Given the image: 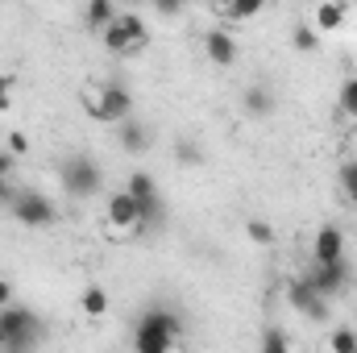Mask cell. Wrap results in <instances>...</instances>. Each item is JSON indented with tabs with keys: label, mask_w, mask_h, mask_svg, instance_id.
Returning <instances> with one entry per match:
<instances>
[{
	"label": "cell",
	"mask_w": 357,
	"mask_h": 353,
	"mask_svg": "<svg viewBox=\"0 0 357 353\" xmlns=\"http://www.w3.org/2000/svg\"><path fill=\"white\" fill-rule=\"evenodd\" d=\"M328 350H333V353H357V333H354V329H333Z\"/></svg>",
	"instance_id": "44dd1931"
},
{
	"label": "cell",
	"mask_w": 357,
	"mask_h": 353,
	"mask_svg": "<svg viewBox=\"0 0 357 353\" xmlns=\"http://www.w3.org/2000/svg\"><path fill=\"white\" fill-rule=\"evenodd\" d=\"M13 167H17V158L8 150H0V179H13Z\"/></svg>",
	"instance_id": "f1b7e54d"
},
{
	"label": "cell",
	"mask_w": 357,
	"mask_h": 353,
	"mask_svg": "<svg viewBox=\"0 0 357 353\" xmlns=\"http://www.w3.org/2000/svg\"><path fill=\"white\" fill-rule=\"evenodd\" d=\"M154 8H158L162 17H175V13H183V4H154Z\"/></svg>",
	"instance_id": "4dcf8cb0"
},
{
	"label": "cell",
	"mask_w": 357,
	"mask_h": 353,
	"mask_svg": "<svg viewBox=\"0 0 357 353\" xmlns=\"http://www.w3.org/2000/svg\"><path fill=\"white\" fill-rule=\"evenodd\" d=\"M13 104V75H0V108Z\"/></svg>",
	"instance_id": "83f0119b"
},
{
	"label": "cell",
	"mask_w": 357,
	"mask_h": 353,
	"mask_svg": "<svg viewBox=\"0 0 357 353\" xmlns=\"http://www.w3.org/2000/svg\"><path fill=\"white\" fill-rule=\"evenodd\" d=\"M337 179H341V191L357 204V158H349V163L341 167V175H337Z\"/></svg>",
	"instance_id": "d4e9b609"
},
{
	"label": "cell",
	"mask_w": 357,
	"mask_h": 353,
	"mask_svg": "<svg viewBox=\"0 0 357 353\" xmlns=\"http://www.w3.org/2000/svg\"><path fill=\"white\" fill-rule=\"evenodd\" d=\"M116 13H121V8H116L112 0H91L88 8H84V25L96 29V33H104V29L116 21Z\"/></svg>",
	"instance_id": "2e32d148"
},
{
	"label": "cell",
	"mask_w": 357,
	"mask_h": 353,
	"mask_svg": "<svg viewBox=\"0 0 357 353\" xmlns=\"http://www.w3.org/2000/svg\"><path fill=\"white\" fill-rule=\"evenodd\" d=\"M220 13H229L233 21H250L262 13V0H237V4H220Z\"/></svg>",
	"instance_id": "d6986e66"
},
{
	"label": "cell",
	"mask_w": 357,
	"mask_h": 353,
	"mask_svg": "<svg viewBox=\"0 0 357 353\" xmlns=\"http://www.w3.org/2000/svg\"><path fill=\"white\" fill-rule=\"evenodd\" d=\"M262 353H291V341H287V333L270 324L266 333H262Z\"/></svg>",
	"instance_id": "603a6c76"
},
{
	"label": "cell",
	"mask_w": 357,
	"mask_h": 353,
	"mask_svg": "<svg viewBox=\"0 0 357 353\" xmlns=\"http://www.w3.org/2000/svg\"><path fill=\"white\" fill-rule=\"evenodd\" d=\"M13 216H17L25 229H46V225L59 220V208H54L42 191H17V200H13Z\"/></svg>",
	"instance_id": "52a82bcc"
},
{
	"label": "cell",
	"mask_w": 357,
	"mask_h": 353,
	"mask_svg": "<svg viewBox=\"0 0 357 353\" xmlns=\"http://www.w3.org/2000/svg\"><path fill=\"white\" fill-rule=\"evenodd\" d=\"M245 233H250V241L254 246H274V229H270V220H245Z\"/></svg>",
	"instance_id": "7402d4cb"
},
{
	"label": "cell",
	"mask_w": 357,
	"mask_h": 353,
	"mask_svg": "<svg viewBox=\"0 0 357 353\" xmlns=\"http://www.w3.org/2000/svg\"><path fill=\"white\" fill-rule=\"evenodd\" d=\"M104 220L116 229V233H137V204L129 191H112L108 204H104Z\"/></svg>",
	"instance_id": "9c48e42d"
},
{
	"label": "cell",
	"mask_w": 357,
	"mask_h": 353,
	"mask_svg": "<svg viewBox=\"0 0 357 353\" xmlns=\"http://www.w3.org/2000/svg\"><path fill=\"white\" fill-rule=\"evenodd\" d=\"M204 50H208L212 67H233L237 63V42H233L229 29H208L204 33Z\"/></svg>",
	"instance_id": "7c38bea8"
},
{
	"label": "cell",
	"mask_w": 357,
	"mask_h": 353,
	"mask_svg": "<svg viewBox=\"0 0 357 353\" xmlns=\"http://www.w3.org/2000/svg\"><path fill=\"white\" fill-rule=\"evenodd\" d=\"M345 283H349V262L312 266V274H307V287H312L316 295H324V299H333V295H337Z\"/></svg>",
	"instance_id": "8fae6325"
},
{
	"label": "cell",
	"mask_w": 357,
	"mask_h": 353,
	"mask_svg": "<svg viewBox=\"0 0 357 353\" xmlns=\"http://www.w3.org/2000/svg\"><path fill=\"white\" fill-rule=\"evenodd\" d=\"M345 17H349V4H345V0H333V4H316L307 25H312L316 33H337V29L345 25Z\"/></svg>",
	"instance_id": "5bb4252c"
},
{
	"label": "cell",
	"mask_w": 357,
	"mask_h": 353,
	"mask_svg": "<svg viewBox=\"0 0 357 353\" xmlns=\"http://www.w3.org/2000/svg\"><path fill=\"white\" fill-rule=\"evenodd\" d=\"M0 329H4V353H33L42 341V320L38 312L13 303L0 312Z\"/></svg>",
	"instance_id": "277c9868"
},
{
	"label": "cell",
	"mask_w": 357,
	"mask_h": 353,
	"mask_svg": "<svg viewBox=\"0 0 357 353\" xmlns=\"http://www.w3.org/2000/svg\"><path fill=\"white\" fill-rule=\"evenodd\" d=\"M291 46L307 54V50H316V46H320V33H316V29H312L307 21H299V25L291 29Z\"/></svg>",
	"instance_id": "ac0fdd59"
},
{
	"label": "cell",
	"mask_w": 357,
	"mask_h": 353,
	"mask_svg": "<svg viewBox=\"0 0 357 353\" xmlns=\"http://www.w3.org/2000/svg\"><path fill=\"white\" fill-rule=\"evenodd\" d=\"M79 308L88 312L91 320H100V316L108 312V291H104L100 283H88V287L79 291Z\"/></svg>",
	"instance_id": "e0dca14e"
},
{
	"label": "cell",
	"mask_w": 357,
	"mask_h": 353,
	"mask_svg": "<svg viewBox=\"0 0 357 353\" xmlns=\"http://www.w3.org/2000/svg\"><path fill=\"white\" fill-rule=\"evenodd\" d=\"M183 337V320L171 308H146L133 324V353H171Z\"/></svg>",
	"instance_id": "6da1fadb"
},
{
	"label": "cell",
	"mask_w": 357,
	"mask_h": 353,
	"mask_svg": "<svg viewBox=\"0 0 357 353\" xmlns=\"http://www.w3.org/2000/svg\"><path fill=\"white\" fill-rule=\"evenodd\" d=\"M312 262L316 266H333V262H345V233L337 225H324L312 241Z\"/></svg>",
	"instance_id": "30bf717a"
},
{
	"label": "cell",
	"mask_w": 357,
	"mask_h": 353,
	"mask_svg": "<svg viewBox=\"0 0 357 353\" xmlns=\"http://www.w3.org/2000/svg\"><path fill=\"white\" fill-rule=\"evenodd\" d=\"M13 200H17V187H13V179H0V208H13Z\"/></svg>",
	"instance_id": "4316f807"
},
{
	"label": "cell",
	"mask_w": 357,
	"mask_h": 353,
	"mask_svg": "<svg viewBox=\"0 0 357 353\" xmlns=\"http://www.w3.org/2000/svg\"><path fill=\"white\" fill-rule=\"evenodd\" d=\"M100 42H104V50L108 54H137L146 42H150V33H146V21L137 17V13H116V21L100 33Z\"/></svg>",
	"instance_id": "5b68a950"
},
{
	"label": "cell",
	"mask_w": 357,
	"mask_h": 353,
	"mask_svg": "<svg viewBox=\"0 0 357 353\" xmlns=\"http://www.w3.org/2000/svg\"><path fill=\"white\" fill-rule=\"evenodd\" d=\"M175 158H178V167H204V150L195 142H187V137L175 146Z\"/></svg>",
	"instance_id": "ffe728a7"
},
{
	"label": "cell",
	"mask_w": 357,
	"mask_h": 353,
	"mask_svg": "<svg viewBox=\"0 0 357 353\" xmlns=\"http://www.w3.org/2000/svg\"><path fill=\"white\" fill-rule=\"evenodd\" d=\"M4 150H8V154H13V158H25V154H29V137H25V133H17V129H13V133H8V137H4Z\"/></svg>",
	"instance_id": "484cf974"
},
{
	"label": "cell",
	"mask_w": 357,
	"mask_h": 353,
	"mask_svg": "<svg viewBox=\"0 0 357 353\" xmlns=\"http://www.w3.org/2000/svg\"><path fill=\"white\" fill-rule=\"evenodd\" d=\"M59 171H63L67 195H75V200H91V195L104 187V171H100V163L88 158V154H71Z\"/></svg>",
	"instance_id": "8992f818"
},
{
	"label": "cell",
	"mask_w": 357,
	"mask_h": 353,
	"mask_svg": "<svg viewBox=\"0 0 357 353\" xmlns=\"http://www.w3.org/2000/svg\"><path fill=\"white\" fill-rule=\"evenodd\" d=\"M341 112H345V117H354V121H357V75H354V80H345V84H341Z\"/></svg>",
	"instance_id": "cb8c5ba5"
},
{
	"label": "cell",
	"mask_w": 357,
	"mask_h": 353,
	"mask_svg": "<svg viewBox=\"0 0 357 353\" xmlns=\"http://www.w3.org/2000/svg\"><path fill=\"white\" fill-rule=\"evenodd\" d=\"M0 353H4V329H0Z\"/></svg>",
	"instance_id": "1f68e13d"
},
{
	"label": "cell",
	"mask_w": 357,
	"mask_h": 353,
	"mask_svg": "<svg viewBox=\"0 0 357 353\" xmlns=\"http://www.w3.org/2000/svg\"><path fill=\"white\" fill-rule=\"evenodd\" d=\"M287 299H291V308H295L299 316H307L312 324H328V299L316 295V291L307 287V278H295V283L287 287Z\"/></svg>",
	"instance_id": "ba28073f"
},
{
	"label": "cell",
	"mask_w": 357,
	"mask_h": 353,
	"mask_svg": "<svg viewBox=\"0 0 357 353\" xmlns=\"http://www.w3.org/2000/svg\"><path fill=\"white\" fill-rule=\"evenodd\" d=\"M125 191H129L133 204H137V233H154V229H162V220H167V204H162L158 179L150 175V171H133Z\"/></svg>",
	"instance_id": "7a4b0ae2"
},
{
	"label": "cell",
	"mask_w": 357,
	"mask_h": 353,
	"mask_svg": "<svg viewBox=\"0 0 357 353\" xmlns=\"http://www.w3.org/2000/svg\"><path fill=\"white\" fill-rule=\"evenodd\" d=\"M4 308H13V283L8 278H0V312Z\"/></svg>",
	"instance_id": "f546056e"
},
{
	"label": "cell",
	"mask_w": 357,
	"mask_h": 353,
	"mask_svg": "<svg viewBox=\"0 0 357 353\" xmlns=\"http://www.w3.org/2000/svg\"><path fill=\"white\" fill-rule=\"evenodd\" d=\"M241 108H245V117H270L274 112V91L266 84H250L241 91Z\"/></svg>",
	"instance_id": "9a60e30c"
},
{
	"label": "cell",
	"mask_w": 357,
	"mask_h": 353,
	"mask_svg": "<svg viewBox=\"0 0 357 353\" xmlns=\"http://www.w3.org/2000/svg\"><path fill=\"white\" fill-rule=\"evenodd\" d=\"M84 108H88L96 121H108V125H121V121H129V112H133V91L125 88V84H91L84 88Z\"/></svg>",
	"instance_id": "3957f363"
},
{
	"label": "cell",
	"mask_w": 357,
	"mask_h": 353,
	"mask_svg": "<svg viewBox=\"0 0 357 353\" xmlns=\"http://www.w3.org/2000/svg\"><path fill=\"white\" fill-rule=\"evenodd\" d=\"M116 129H121V133H116V142H121V150H125V154H146V150L154 146L150 125H142V121H133V117H129V121H121Z\"/></svg>",
	"instance_id": "4fadbf2b"
}]
</instances>
